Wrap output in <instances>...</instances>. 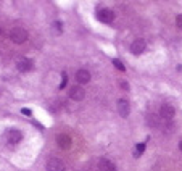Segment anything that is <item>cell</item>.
Returning <instances> with one entry per match:
<instances>
[{
  "label": "cell",
  "mask_w": 182,
  "mask_h": 171,
  "mask_svg": "<svg viewBox=\"0 0 182 171\" xmlns=\"http://www.w3.org/2000/svg\"><path fill=\"white\" fill-rule=\"evenodd\" d=\"M10 39L15 44H23L27 41V31L24 27H13L10 33Z\"/></svg>",
  "instance_id": "cell-1"
},
{
  "label": "cell",
  "mask_w": 182,
  "mask_h": 171,
  "mask_svg": "<svg viewBox=\"0 0 182 171\" xmlns=\"http://www.w3.org/2000/svg\"><path fill=\"white\" fill-rule=\"evenodd\" d=\"M69 98L71 100H76V102H81L82 98L85 97V92H84V87H81V86H71L69 87Z\"/></svg>",
  "instance_id": "cell-2"
},
{
  "label": "cell",
  "mask_w": 182,
  "mask_h": 171,
  "mask_svg": "<svg viewBox=\"0 0 182 171\" xmlns=\"http://www.w3.org/2000/svg\"><path fill=\"white\" fill-rule=\"evenodd\" d=\"M174 115H176L174 107H171V105H161L160 116H161V120H163V121H171L174 118Z\"/></svg>",
  "instance_id": "cell-3"
},
{
  "label": "cell",
  "mask_w": 182,
  "mask_h": 171,
  "mask_svg": "<svg viewBox=\"0 0 182 171\" xmlns=\"http://www.w3.org/2000/svg\"><path fill=\"white\" fill-rule=\"evenodd\" d=\"M57 144L63 150H69L71 147H73V139H71L68 134H58L57 136Z\"/></svg>",
  "instance_id": "cell-4"
},
{
  "label": "cell",
  "mask_w": 182,
  "mask_h": 171,
  "mask_svg": "<svg viewBox=\"0 0 182 171\" xmlns=\"http://www.w3.org/2000/svg\"><path fill=\"white\" fill-rule=\"evenodd\" d=\"M145 47H147V44H145L144 39H136V41L130 44V53L140 55V53H144Z\"/></svg>",
  "instance_id": "cell-5"
},
{
  "label": "cell",
  "mask_w": 182,
  "mask_h": 171,
  "mask_svg": "<svg viewBox=\"0 0 182 171\" xmlns=\"http://www.w3.org/2000/svg\"><path fill=\"white\" fill-rule=\"evenodd\" d=\"M47 171H65V163L60 158H50L47 163Z\"/></svg>",
  "instance_id": "cell-6"
},
{
  "label": "cell",
  "mask_w": 182,
  "mask_h": 171,
  "mask_svg": "<svg viewBox=\"0 0 182 171\" xmlns=\"http://www.w3.org/2000/svg\"><path fill=\"white\" fill-rule=\"evenodd\" d=\"M118 113L121 115L122 118H127L129 113H130V105L126 98H119L118 100Z\"/></svg>",
  "instance_id": "cell-7"
},
{
  "label": "cell",
  "mask_w": 182,
  "mask_h": 171,
  "mask_svg": "<svg viewBox=\"0 0 182 171\" xmlns=\"http://www.w3.org/2000/svg\"><path fill=\"white\" fill-rule=\"evenodd\" d=\"M97 18L100 19L102 23H111L113 19H114V13L110 8H102L97 13Z\"/></svg>",
  "instance_id": "cell-8"
},
{
  "label": "cell",
  "mask_w": 182,
  "mask_h": 171,
  "mask_svg": "<svg viewBox=\"0 0 182 171\" xmlns=\"http://www.w3.org/2000/svg\"><path fill=\"white\" fill-rule=\"evenodd\" d=\"M16 68L19 71H31L34 68V63L29 60V58H24V57H21V58H18L16 60Z\"/></svg>",
  "instance_id": "cell-9"
},
{
  "label": "cell",
  "mask_w": 182,
  "mask_h": 171,
  "mask_svg": "<svg viewBox=\"0 0 182 171\" xmlns=\"http://www.w3.org/2000/svg\"><path fill=\"white\" fill-rule=\"evenodd\" d=\"M7 139H8L10 144H18V142L23 139V133L18 131V129H10L8 133H7Z\"/></svg>",
  "instance_id": "cell-10"
},
{
  "label": "cell",
  "mask_w": 182,
  "mask_h": 171,
  "mask_svg": "<svg viewBox=\"0 0 182 171\" xmlns=\"http://www.w3.org/2000/svg\"><path fill=\"white\" fill-rule=\"evenodd\" d=\"M98 170L100 171H116V166H114V163L111 160H108V158H100V161H98Z\"/></svg>",
  "instance_id": "cell-11"
},
{
  "label": "cell",
  "mask_w": 182,
  "mask_h": 171,
  "mask_svg": "<svg viewBox=\"0 0 182 171\" xmlns=\"http://www.w3.org/2000/svg\"><path fill=\"white\" fill-rule=\"evenodd\" d=\"M76 81L79 82V84H87V82L90 81V73L87 70H77L76 73Z\"/></svg>",
  "instance_id": "cell-12"
},
{
  "label": "cell",
  "mask_w": 182,
  "mask_h": 171,
  "mask_svg": "<svg viewBox=\"0 0 182 171\" xmlns=\"http://www.w3.org/2000/svg\"><path fill=\"white\" fill-rule=\"evenodd\" d=\"M160 120L161 118H156L155 115H148V118H147L148 124L152 126V128H158V126H160Z\"/></svg>",
  "instance_id": "cell-13"
},
{
  "label": "cell",
  "mask_w": 182,
  "mask_h": 171,
  "mask_svg": "<svg viewBox=\"0 0 182 171\" xmlns=\"http://www.w3.org/2000/svg\"><path fill=\"white\" fill-rule=\"evenodd\" d=\"M144 150H145V144H144V142H140V144H137L136 150H134V157H140V155L144 153Z\"/></svg>",
  "instance_id": "cell-14"
},
{
  "label": "cell",
  "mask_w": 182,
  "mask_h": 171,
  "mask_svg": "<svg viewBox=\"0 0 182 171\" xmlns=\"http://www.w3.org/2000/svg\"><path fill=\"white\" fill-rule=\"evenodd\" d=\"M113 65L116 66V70H119V71H124V70H126V66L122 65V61L118 60V58H114V60H113Z\"/></svg>",
  "instance_id": "cell-15"
},
{
  "label": "cell",
  "mask_w": 182,
  "mask_h": 171,
  "mask_svg": "<svg viewBox=\"0 0 182 171\" xmlns=\"http://www.w3.org/2000/svg\"><path fill=\"white\" fill-rule=\"evenodd\" d=\"M53 27H55V33H58V34H61V31H63V27H61V23H60V21H55V23H53Z\"/></svg>",
  "instance_id": "cell-16"
},
{
  "label": "cell",
  "mask_w": 182,
  "mask_h": 171,
  "mask_svg": "<svg viewBox=\"0 0 182 171\" xmlns=\"http://www.w3.org/2000/svg\"><path fill=\"white\" fill-rule=\"evenodd\" d=\"M176 24H177V27H181V29H182V13L176 16Z\"/></svg>",
  "instance_id": "cell-17"
},
{
  "label": "cell",
  "mask_w": 182,
  "mask_h": 171,
  "mask_svg": "<svg viewBox=\"0 0 182 171\" xmlns=\"http://www.w3.org/2000/svg\"><path fill=\"white\" fill-rule=\"evenodd\" d=\"M66 82H68V76H66V73H63V79H61V84H60V89L66 86Z\"/></svg>",
  "instance_id": "cell-18"
},
{
  "label": "cell",
  "mask_w": 182,
  "mask_h": 171,
  "mask_svg": "<svg viewBox=\"0 0 182 171\" xmlns=\"http://www.w3.org/2000/svg\"><path fill=\"white\" fill-rule=\"evenodd\" d=\"M119 86H121V87H122V89H124V90H129V84H127V82L124 81V79H121V81H119Z\"/></svg>",
  "instance_id": "cell-19"
},
{
  "label": "cell",
  "mask_w": 182,
  "mask_h": 171,
  "mask_svg": "<svg viewBox=\"0 0 182 171\" xmlns=\"http://www.w3.org/2000/svg\"><path fill=\"white\" fill-rule=\"evenodd\" d=\"M21 111H23V115H26V116H31V115H32V111L27 110V108H23Z\"/></svg>",
  "instance_id": "cell-20"
},
{
  "label": "cell",
  "mask_w": 182,
  "mask_h": 171,
  "mask_svg": "<svg viewBox=\"0 0 182 171\" xmlns=\"http://www.w3.org/2000/svg\"><path fill=\"white\" fill-rule=\"evenodd\" d=\"M179 147H181V150H182V141L179 142Z\"/></svg>",
  "instance_id": "cell-21"
},
{
  "label": "cell",
  "mask_w": 182,
  "mask_h": 171,
  "mask_svg": "<svg viewBox=\"0 0 182 171\" xmlns=\"http://www.w3.org/2000/svg\"><path fill=\"white\" fill-rule=\"evenodd\" d=\"M0 33H2V29H0Z\"/></svg>",
  "instance_id": "cell-22"
}]
</instances>
